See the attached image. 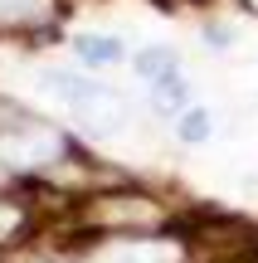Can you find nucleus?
<instances>
[{"mask_svg": "<svg viewBox=\"0 0 258 263\" xmlns=\"http://www.w3.org/2000/svg\"><path fill=\"white\" fill-rule=\"evenodd\" d=\"M54 156H58V132H19V137L0 141V161H10V166H39Z\"/></svg>", "mask_w": 258, "mask_h": 263, "instance_id": "1", "label": "nucleus"}, {"mask_svg": "<svg viewBox=\"0 0 258 263\" xmlns=\"http://www.w3.org/2000/svg\"><path fill=\"white\" fill-rule=\"evenodd\" d=\"M175 258H181V249L161 244V239H151V244H112L97 254V263H175Z\"/></svg>", "mask_w": 258, "mask_h": 263, "instance_id": "2", "label": "nucleus"}, {"mask_svg": "<svg viewBox=\"0 0 258 263\" xmlns=\"http://www.w3.org/2000/svg\"><path fill=\"white\" fill-rule=\"evenodd\" d=\"M73 49H78V59H83L88 68H112V64H122V39H112V34H78L73 39Z\"/></svg>", "mask_w": 258, "mask_h": 263, "instance_id": "3", "label": "nucleus"}, {"mask_svg": "<svg viewBox=\"0 0 258 263\" xmlns=\"http://www.w3.org/2000/svg\"><path fill=\"white\" fill-rule=\"evenodd\" d=\"M136 73L142 78H175V54H166V49H146V54H136Z\"/></svg>", "mask_w": 258, "mask_h": 263, "instance_id": "4", "label": "nucleus"}, {"mask_svg": "<svg viewBox=\"0 0 258 263\" xmlns=\"http://www.w3.org/2000/svg\"><path fill=\"white\" fill-rule=\"evenodd\" d=\"M210 127H214V117L205 112V107H185V117H181V127H175V132H181V141H190V146H195V141L210 137Z\"/></svg>", "mask_w": 258, "mask_h": 263, "instance_id": "5", "label": "nucleus"}, {"mask_svg": "<svg viewBox=\"0 0 258 263\" xmlns=\"http://www.w3.org/2000/svg\"><path fill=\"white\" fill-rule=\"evenodd\" d=\"M49 0H0V20H34L44 15Z\"/></svg>", "mask_w": 258, "mask_h": 263, "instance_id": "6", "label": "nucleus"}, {"mask_svg": "<svg viewBox=\"0 0 258 263\" xmlns=\"http://www.w3.org/2000/svg\"><path fill=\"white\" fill-rule=\"evenodd\" d=\"M15 219H19V210H10V205H0V234H5V229H15Z\"/></svg>", "mask_w": 258, "mask_h": 263, "instance_id": "7", "label": "nucleus"}, {"mask_svg": "<svg viewBox=\"0 0 258 263\" xmlns=\"http://www.w3.org/2000/svg\"><path fill=\"white\" fill-rule=\"evenodd\" d=\"M253 5H258V0H253Z\"/></svg>", "mask_w": 258, "mask_h": 263, "instance_id": "8", "label": "nucleus"}]
</instances>
